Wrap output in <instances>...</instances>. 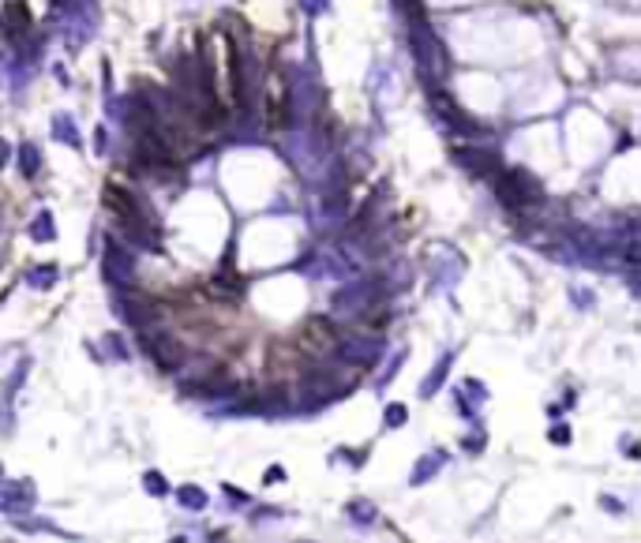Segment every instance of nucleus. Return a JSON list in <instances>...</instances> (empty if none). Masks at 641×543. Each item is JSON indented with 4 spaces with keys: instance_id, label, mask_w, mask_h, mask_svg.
<instances>
[{
    "instance_id": "4",
    "label": "nucleus",
    "mask_w": 641,
    "mask_h": 543,
    "mask_svg": "<svg viewBox=\"0 0 641 543\" xmlns=\"http://www.w3.org/2000/svg\"><path fill=\"white\" fill-rule=\"evenodd\" d=\"M289 124V86H285V79L274 72L267 79V127H285Z\"/></svg>"
},
{
    "instance_id": "6",
    "label": "nucleus",
    "mask_w": 641,
    "mask_h": 543,
    "mask_svg": "<svg viewBox=\"0 0 641 543\" xmlns=\"http://www.w3.org/2000/svg\"><path fill=\"white\" fill-rule=\"evenodd\" d=\"M154 360H158L165 371H173V367H181L184 364V349L176 341H169V338H161L158 345H154Z\"/></svg>"
},
{
    "instance_id": "1",
    "label": "nucleus",
    "mask_w": 641,
    "mask_h": 543,
    "mask_svg": "<svg viewBox=\"0 0 641 543\" xmlns=\"http://www.w3.org/2000/svg\"><path fill=\"white\" fill-rule=\"evenodd\" d=\"M101 203H105V210H109V214H116V218H121L124 225L135 232V236L150 240V221L143 218V210H139V203H135V195H132V192H124L116 176L109 180L105 187H101Z\"/></svg>"
},
{
    "instance_id": "2",
    "label": "nucleus",
    "mask_w": 641,
    "mask_h": 543,
    "mask_svg": "<svg viewBox=\"0 0 641 543\" xmlns=\"http://www.w3.org/2000/svg\"><path fill=\"white\" fill-rule=\"evenodd\" d=\"M210 86H214V98H218L221 109L236 105V94H241V83H236V53H233L225 34L218 38V75H214Z\"/></svg>"
},
{
    "instance_id": "3",
    "label": "nucleus",
    "mask_w": 641,
    "mask_h": 543,
    "mask_svg": "<svg viewBox=\"0 0 641 543\" xmlns=\"http://www.w3.org/2000/svg\"><path fill=\"white\" fill-rule=\"evenodd\" d=\"M301 356L304 360H319V356H330V352L338 349L341 334L334 330V322H327V318H307V322L301 326Z\"/></svg>"
},
{
    "instance_id": "5",
    "label": "nucleus",
    "mask_w": 641,
    "mask_h": 543,
    "mask_svg": "<svg viewBox=\"0 0 641 543\" xmlns=\"http://www.w3.org/2000/svg\"><path fill=\"white\" fill-rule=\"evenodd\" d=\"M431 101H435V109L442 113V120H450L454 127H461V132H480V124H476V120H469V116H465V113H461V109L454 105V101L447 98V94H435Z\"/></svg>"
}]
</instances>
